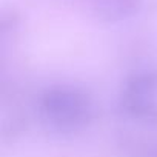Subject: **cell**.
I'll list each match as a JSON object with an SVG mask.
<instances>
[{"instance_id":"3957f363","label":"cell","mask_w":157,"mask_h":157,"mask_svg":"<svg viewBox=\"0 0 157 157\" xmlns=\"http://www.w3.org/2000/svg\"><path fill=\"white\" fill-rule=\"evenodd\" d=\"M142 6V0H96L94 10L100 20L117 23L131 19Z\"/></svg>"},{"instance_id":"7a4b0ae2","label":"cell","mask_w":157,"mask_h":157,"mask_svg":"<svg viewBox=\"0 0 157 157\" xmlns=\"http://www.w3.org/2000/svg\"><path fill=\"white\" fill-rule=\"evenodd\" d=\"M119 108L126 117L136 122L157 126V97L154 96H142L120 91Z\"/></svg>"},{"instance_id":"6da1fadb","label":"cell","mask_w":157,"mask_h":157,"mask_svg":"<svg viewBox=\"0 0 157 157\" xmlns=\"http://www.w3.org/2000/svg\"><path fill=\"white\" fill-rule=\"evenodd\" d=\"M37 109L43 123L62 134L85 129L94 117V105L90 94L71 85L46 88L39 97Z\"/></svg>"},{"instance_id":"277c9868","label":"cell","mask_w":157,"mask_h":157,"mask_svg":"<svg viewBox=\"0 0 157 157\" xmlns=\"http://www.w3.org/2000/svg\"><path fill=\"white\" fill-rule=\"evenodd\" d=\"M122 91L157 97V69H142L132 72L125 80Z\"/></svg>"}]
</instances>
